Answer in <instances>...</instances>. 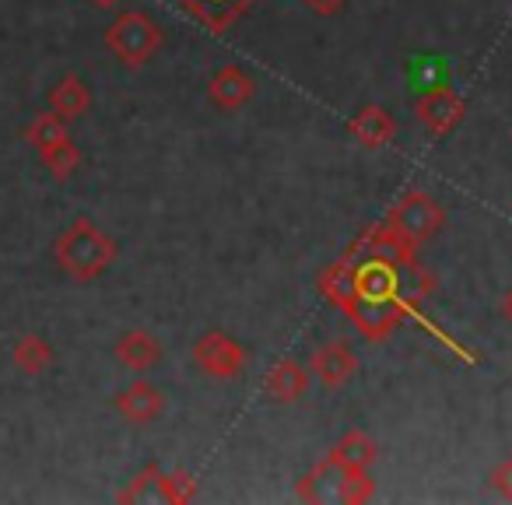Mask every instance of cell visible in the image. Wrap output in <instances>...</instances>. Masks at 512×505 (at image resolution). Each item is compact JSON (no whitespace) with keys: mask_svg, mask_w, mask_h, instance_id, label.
<instances>
[{"mask_svg":"<svg viewBox=\"0 0 512 505\" xmlns=\"http://www.w3.org/2000/svg\"><path fill=\"white\" fill-rule=\"evenodd\" d=\"M116 253H120V246L92 218L71 221L60 232L57 246H53V257H57L60 271L78 281V285H88L99 274H106V267L116 260Z\"/></svg>","mask_w":512,"mask_h":505,"instance_id":"1","label":"cell"},{"mask_svg":"<svg viewBox=\"0 0 512 505\" xmlns=\"http://www.w3.org/2000/svg\"><path fill=\"white\" fill-rule=\"evenodd\" d=\"M162 43H165L162 25L151 15H144V11H123L106 29V50L113 53L123 67H130V71L148 64V60L162 50Z\"/></svg>","mask_w":512,"mask_h":505,"instance_id":"2","label":"cell"},{"mask_svg":"<svg viewBox=\"0 0 512 505\" xmlns=\"http://www.w3.org/2000/svg\"><path fill=\"white\" fill-rule=\"evenodd\" d=\"M386 221L397 225L407 239H414L421 246V242H428L432 235H439L446 228V211H442V204L428 190H407L386 211Z\"/></svg>","mask_w":512,"mask_h":505,"instance_id":"3","label":"cell"},{"mask_svg":"<svg viewBox=\"0 0 512 505\" xmlns=\"http://www.w3.org/2000/svg\"><path fill=\"white\" fill-rule=\"evenodd\" d=\"M344 257H351V260H379V264L400 267V264H407V260L418 257V242L407 239L397 225H390V221L383 218L379 225L365 228V232L348 246V253H344Z\"/></svg>","mask_w":512,"mask_h":505,"instance_id":"4","label":"cell"},{"mask_svg":"<svg viewBox=\"0 0 512 505\" xmlns=\"http://www.w3.org/2000/svg\"><path fill=\"white\" fill-rule=\"evenodd\" d=\"M193 362L211 379H235L246 369V351L225 330H207L193 341Z\"/></svg>","mask_w":512,"mask_h":505,"instance_id":"5","label":"cell"},{"mask_svg":"<svg viewBox=\"0 0 512 505\" xmlns=\"http://www.w3.org/2000/svg\"><path fill=\"white\" fill-rule=\"evenodd\" d=\"M414 116H418V123L432 137H446L463 123L467 102H463V95L453 92V88H428V92L418 95V102H414Z\"/></svg>","mask_w":512,"mask_h":505,"instance_id":"6","label":"cell"},{"mask_svg":"<svg viewBox=\"0 0 512 505\" xmlns=\"http://www.w3.org/2000/svg\"><path fill=\"white\" fill-rule=\"evenodd\" d=\"M355 372H358V355L351 351L348 341L323 344V348H316L313 358H309V376L320 379L327 390L348 386L351 379H355Z\"/></svg>","mask_w":512,"mask_h":505,"instance_id":"7","label":"cell"},{"mask_svg":"<svg viewBox=\"0 0 512 505\" xmlns=\"http://www.w3.org/2000/svg\"><path fill=\"white\" fill-rule=\"evenodd\" d=\"M165 404H169L165 393L158 390L155 383H148V379L130 383L127 390H120L113 400V407L130 421V425H151V421H158L165 414Z\"/></svg>","mask_w":512,"mask_h":505,"instance_id":"8","label":"cell"},{"mask_svg":"<svg viewBox=\"0 0 512 505\" xmlns=\"http://www.w3.org/2000/svg\"><path fill=\"white\" fill-rule=\"evenodd\" d=\"M256 95V78L249 71H242L239 64H225L221 71H214V78L207 81V99L218 109H242L246 102H253Z\"/></svg>","mask_w":512,"mask_h":505,"instance_id":"9","label":"cell"},{"mask_svg":"<svg viewBox=\"0 0 512 505\" xmlns=\"http://www.w3.org/2000/svg\"><path fill=\"white\" fill-rule=\"evenodd\" d=\"M344 316H348V320L355 323L358 334L369 337V341H390L393 330H397L400 320H404L397 302H369V299H358Z\"/></svg>","mask_w":512,"mask_h":505,"instance_id":"10","label":"cell"},{"mask_svg":"<svg viewBox=\"0 0 512 505\" xmlns=\"http://www.w3.org/2000/svg\"><path fill=\"white\" fill-rule=\"evenodd\" d=\"M309 383H313V376H309L306 365H299L295 358H281L267 372L264 390L274 404H295V400H302L309 393Z\"/></svg>","mask_w":512,"mask_h":505,"instance_id":"11","label":"cell"},{"mask_svg":"<svg viewBox=\"0 0 512 505\" xmlns=\"http://www.w3.org/2000/svg\"><path fill=\"white\" fill-rule=\"evenodd\" d=\"M179 4H183L186 15L197 18L207 32L221 36V32H228L249 8H253L256 0H179Z\"/></svg>","mask_w":512,"mask_h":505,"instance_id":"12","label":"cell"},{"mask_svg":"<svg viewBox=\"0 0 512 505\" xmlns=\"http://www.w3.org/2000/svg\"><path fill=\"white\" fill-rule=\"evenodd\" d=\"M116 362L130 372L155 369V365L162 362V341H158L151 330H141V327L127 330V334H120V341H116Z\"/></svg>","mask_w":512,"mask_h":505,"instance_id":"13","label":"cell"},{"mask_svg":"<svg viewBox=\"0 0 512 505\" xmlns=\"http://www.w3.org/2000/svg\"><path fill=\"white\" fill-rule=\"evenodd\" d=\"M348 134L355 137L362 148L376 151V148H386V144L393 141L397 123H393V116L386 113L383 106H365L348 120Z\"/></svg>","mask_w":512,"mask_h":505,"instance_id":"14","label":"cell"},{"mask_svg":"<svg viewBox=\"0 0 512 505\" xmlns=\"http://www.w3.org/2000/svg\"><path fill=\"white\" fill-rule=\"evenodd\" d=\"M316 288H320V295L330 302V306H337L341 313H348L351 306L358 302V288H355V260L351 257H341L334 260V264L327 267V271L316 278Z\"/></svg>","mask_w":512,"mask_h":505,"instance_id":"15","label":"cell"},{"mask_svg":"<svg viewBox=\"0 0 512 505\" xmlns=\"http://www.w3.org/2000/svg\"><path fill=\"white\" fill-rule=\"evenodd\" d=\"M355 288L358 299L393 302L397 299V271L379 260H355Z\"/></svg>","mask_w":512,"mask_h":505,"instance_id":"16","label":"cell"},{"mask_svg":"<svg viewBox=\"0 0 512 505\" xmlns=\"http://www.w3.org/2000/svg\"><path fill=\"white\" fill-rule=\"evenodd\" d=\"M88 106H92V92H88V85L78 78V74H64V78L53 85L50 92V109L60 116V120H78V116L88 113Z\"/></svg>","mask_w":512,"mask_h":505,"instance_id":"17","label":"cell"},{"mask_svg":"<svg viewBox=\"0 0 512 505\" xmlns=\"http://www.w3.org/2000/svg\"><path fill=\"white\" fill-rule=\"evenodd\" d=\"M397 271V299L393 302H411V306H425V299L435 292V274L421 264L418 257L407 264L393 267Z\"/></svg>","mask_w":512,"mask_h":505,"instance_id":"18","label":"cell"},{"mask_svg":"<svg viewBox=\"0 0 512 505\" xmlns=\"http://www.w3.org/2000/svg\"><path fill=\"white\" fill-rule=\"evenodd\" d=\"M330 460L341 463V467H372L379 456V446L376 439H372L369 432H362V428H351V432H344L341 439H337V446L330 449Z\"/></svg>","mask_w":512,"mask_h":505,"instance_id":"19","label":"cell"},{"mask_svg":"<svg viewBox=\"0 0 512 505\" xmlns=\"http://www.w3.org/2000/svg\"><path fill=\"white\" fill-rule=\"evenodd\" d=\"M376 495V481H372L369 467H341L337 463V477H334V502L344 505H362Z\"/></svg>","mask_w":512,"mask_h":505,"instance_id":"20","label":"cell"},{"mask_svg":"<svg viewBox=\"0 0 512 505\" xmlns=\"http://www.w3.org/2000/svg\"><path fill=\"white\" fill-rule=\"evenodd\" d=\"M11 358H15V369L25 372V376H43V372L57 362V351H53L50 341H43L39 334H25V337H18Z\"/></svg>","mask_w":512,"mask_h":505,"instance_id":"21","label":"cell"},{"mask_svg":"<svg viewBox=\"0 0 512 505\" xmlns=\"http://www.w3.org/2000/svg\"><path fill=\"white\" fill-rule=\"evenodd\" d=\"M39 162H43V169L50 172L57 183H64V179H71L74 172H78L81 165V148L67 137V141L53 144V148L39 151Z\"/></svg>","mask_w":512,"mask_h":505,"instance_id":"22","label":"cell"},{"mask_svg":"<svg viewBox=\"0 0 512 505\" xmlns=\"http://www.w3.org/2000/svg\"><path fill=\"white\" fill-rule=\"evenodd\" d=\"M67 120H60L57 113H39L36 120L25 127V141L32 144L36 151H46V148H53V144H60V141H67Z\"/></svg>","mask_w":512,"mask_h":505,"instance_id":"23","label":"cell"},{"mask_svg":"<svg viewBox=\"0 0 512 505\" xmlns=\"http://www.w3.org/2000/svg\"><path fill=\"white\" fill-rule=\"evenodd\" d=\"M116 502H162V470L151 463L144 467L127 488L116 495Z\"/></svg>","mask_w":512,"mask_h":505,"instance_id":"24","label":"cell"},{"mask_svg":"<svg viewBox=\"0 0 512 505\" xmlns=\"http://www.w3.org/2000/svg\"><path fill=\"white\" fill-rule=\"evenodd\" d=\"M197 498V477L186 474V470H162V502L165 505H190Z\"/></svg>","mask_w":512,"mask_h":505,"instance_id":"25","label":"cell"},{"mask_svg":"<svg viewBox=\"0 0 512 505\" xmlns=\"http://www.w3.org/2000/svg\"><path fill=\"white\" fill-rule=\"evenodd\" d=\"M488 481H491V491H495L498 498H509V502H512V456L491 470Z\"/></svg>","mask_w":512,"mask_h":505,"instance_id":"26","label":"cell"},{"mask_svg":"<svg viewBox=\"0 0 512 505\" xmlns=\"http://www.w3.org/2000/svg\"><path fill=\"white\" fill-rule=\"evenodd\" d=\"M302 4H306V8L313 11V15L334 18L337 11H344V4H348V0H302Z\"/></svg>","mask_w":512,"mask_h":505,"instance_id":"27","label":"cell"},{"mask_svg":"<svg viewBox=\"0 0 512 505\" xmlns=\"http://www.w3.org/2000/svg\"><path fill=\"white\" fill-rule=\"evenodd\" d=\"M498 313H502V320H505V323H509V327H512V288H509V292L502 295V302H498Z\"/></svg>","mask_w":512,"mask_h":505,"instance_id":"28","label":"cell"},{"mask_svg":"<svg viewBox=\"0 0 512 505\" xmlns=\"http://www.w3.org/2000/svg\"><path fill=\"white\" fill-rule=\"evenodd\" d=\"M95 8H116V4H120V0H92Z\"/></svg>","mask_w":512,"mask_h":505,"instance_id":"29","label":"cell"}]
</instances>
